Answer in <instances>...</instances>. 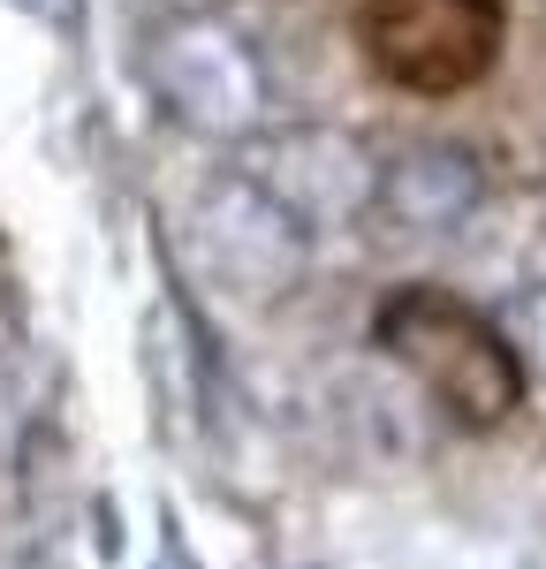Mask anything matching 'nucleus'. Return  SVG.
I'll list each match as a JSON object with an SVG mask.
<instances>
[{
  "label": "nucleus",
  "mask_w": 546,
  "mask_h": 569,
  "mask_svg": "<svg viewBox=\"0 0 546 569\" xmlns=\"http://www.w3.org/2000/svg\"><path fill=\"white\" fill-rule=\"evenodd\" d=\"M380 342L403 357L463 426H494V418L516 410V395H524V357H516V342L501 335L486 311H471L463 297L403 289L395 305L380 311Z\"/></svg>",
  "instance_id": "obj_1"
},
{
  "label": "nucleus",
  "mask_w": 546,
  "mask_h": 569,
  "mask_svg": "<svg viewBox=\"0 0 546 569\" xmlns=\"http://www.w3.org/2000/svg\"><path fill=\"white\" fill-rule=\"evenodd\" d=\"M501 0H364L357 8V46L372 77L417 99L471 91L501 53Z\"/></svg>",
  "instance_id": "obj_2"
},
{
  "label": "nucleus",
  "mask_w": 546,
  "mask_h": 569,
  "mask_svg": "<svg viewBox=\"0 0 546 569\" xmlns=\"http://www.w3.org/2000/svg\"><path fill=\"white\" fill-rule=\"evenodd\" d=\"M152 77H160V91H168V107H175L182 122H198V130H213V137L251 130L259 107H266L259 61L221 23H182V31H168L160 53H152Z\"/></svg>",
  "instance_id": "obj_3"
},
{
  "label": "nucleus",
  "mask_w": 546,
  "mask_h": 569,
  "mask_svg": "<svg viewBox=\"0 0 546 569\" xmlns=\"http://www.w3.org/2000/svg\"><path fill=\"white\" fill-rule=\"evenodd\" d=\"M205 251H213V266H221L243 297H273V289L296 281L304 236H296V213L273 190L235 182V190L213 198V213H205Z\"/></svg>",
  "instance_id": "obj_4"
},
{
  "label": "nucleus",
  "mask_w": 546,
  "mask_h": 569,
  "mask_svg": "<svg viewBox=\"0 0 546 569\" xmlns=\"http://www.w3.org/2000/svg\"><path fill=\"white\" fill-rule=\"evenodd\" d=\"M387 198H395V213L410 228H455V220L478 206V176H471L463 152H417V160L395 168Z\"/></svg>",
  "instance_id": "obj_5"
},
{
  "label": "nucleus",
  "mask_w": 546,
  "mask_h": 569,
  "mask_svg": "<svg viewBox=\"0 0 546 569\" xmlns=\"http://www.w3.org/2000/svg\"><path fill=\"white\" fill-rule=\"evenodd\" d=\"M516 350H532V357L546 365V289L532 297V305H524V342H516Z\"/></svg>",
  "instance_id": "obj_6"
},
{
  "label": "nucleus",
  "mask_w": 546,
  "mask_h": 569,
  "mask_svg": "<svg viewBox=\"0 0 546 569\" xmlns=\"http://www.w3.org/2000/svg\"><path fill=\"white\" fill-rule=\"evenodd\" d=\"M16 8H31L46 23H69V16H77V0H16Z\"/></svg>",
  "instance_id": "obj_7"
},
{
  "label": "nucleus",
  "mask_w": 546,
  "mask_h": 569,
  "mask_svg": "<svg viewBox=\"0 0 546 569\" xmlns=\"http://www.w3.org/2000/svg\"><path fill=\"white\" fill-rule=\"evenodd\" d=\"M152 569H190V562H182V555H160V562H152Z\"/></svg>",
  "instance_id": "obj_8"
}]
</instances>
